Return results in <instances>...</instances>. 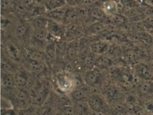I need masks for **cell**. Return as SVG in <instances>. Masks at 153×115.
Listing matches in <instances>:
<instances>
[{
    "instance_id": "1f68e13d",
    "label": "cell",
    "mask_w": 153,
    "mask_h": 115,
    "mask_svg": "<svg viewBox=\"0 0 153 115\" xmlns=\"http://www.w3.org/2000/svg\"><path fill=\"white\" fill-rule=\"evenodd\" d=\"M56 51H57V56H63L66 55L67 56V49L68 48L66 47V44L63 43L59 42L56 43Z\"/></svg>"
},
{
    "instance_id": "f35d334b",
    "label": "cell",
    "mask_w": 153,
    "mask_h": 115,
    "mask_svg": "<svg viewBox=\"0 0 153 115\" xmlns=\"http://www.w3.org/2000/svg\"><path fill=\"white\" fill-rule=\"evenodd\" d=\"M96 0H79V4L85 7H90L95 3Z\"/></svg>"
},
{
    "instance_id": "d4e9b609",
    "label": "cell",
    "mask_w": 153,
    "mask_h": 115,
    "mask_svg": "<svg viewBox=\"0 0 153 115\" xmlns=\"http://www.w3.org/2000/svg\"><path fill=\"white\" fill-rule=\"evenodd\" d=\"M36 0H20L19 7L22 10H30L35 4Z\"/></svg>"
},
{
    "instance_id": "7bdbcfd3",
    "label": "cell",
    "mask_w": 153,
    "mask_h": 115,
    "mask_svg": "<svg viewBox=\"0 0 153 115\" xmlns=\"http://www.w3.org/2000/svg\"><path fill=\"white\" fill-rule=\"evenodd\" d=\"M19 115H33V111L31 109H25L21 111L19 113Z\"/></svg>"
},
{
    "instance_id": "9a60e30c",
    "label": "cell",
    "mask_w": 153,
    "mask_h": 115,
    "mask_svg": "<svg viewBox=\"0 0 153 115\" xmlns=\"http://www.w3.org/2000/svg\"><path fill=\"white\" fill-rule=\"evenodd\" d=\"M15 98L17 102L21 105H26L29 100V95L27 93L21 89L17 90L15 93Z\"/></svg>"
},
{
    "instance_id": "3957f363",
    "label": "cell",
    "mask_w": 153,
    "mask_h": 115,
    "mask_svg": "<svg viewBox=\"0 0 153 115\" xmlns=\"http://www.w3.org/2000/svg\"><path fill=\"white\" fill-rule=\"evenodd\" d=\"M101 80V74L97 69H94L89 70L85 74V83L88 86L90 87L97 85L100 83Z\"/></svg>"
},
{
    "instance_id": "6da1fadb",
    "label": "cell",
    "mask_w": 153,
    "mask_h": 115,
    "mask_svg": "<svg viewBox=\"0 0 153 115\" xmlns=\"http://www.w3.org/2000/svg\"><path fill=\"white\" fill-rule=\"evenodd\" d=\"M135 74L145 81L153 80V71L149 66L144 63H138L134 68Z\"/></svg>"
},
{
    "instance_id": "d6a6232c",
    "label": "cell",
    "mask_w": 153,
    "mask_h": 115,
    "mask_svg": "<svg viewBox=\"0 0 153 115\" xmlns=\"http://www.w3.org/2000/svg\"><path fill=\"white\" fill-rule=\"evenodd\" d=\"M61 77L59 78V83L61 88H62L64 90H69L71 88L70 82L68 79H66L65 77L61 76Z\"/></svg>"
},
{
    "instance_id": "603a6c76",
    "label": "cell",
    "mask_w": 153,
    "mask_h": 115,
    "mask_svg": "<svg viewBox=\"0 0 153 115\" xmlns=\"http://www.w3.org/2000/svg\"><path fill=\"white\" fill-rule=\"evenodd\" d=\"M125 58L126 60L130 62L135 61L140 58V52L135 50H130L125 52Z\"/></svg>"
},
{
    "instance_id": "681fc988",
    "label": "cell",
    "mask_w": 153,
    "mask_h": 115,
    "mask_svg": "<svg viewBox=\"0 0 153 115\" xmlns=\"http://www.w3.org/2000/svg\"></svg>"
},
{
    "instance_id": "74e56055",
    "label": "cell",
    "mask_w": 153,
    "mask_h": 115,
    "mask_svg": "<svg viewBox=\"0 0 153 115\" xmlns=\"http://www.w3.org/2000/svg\"><path fill=\"white\" fill-rule=\"evenodd\" d=\"M51 109L48 106L43 107L39 111L38 115H51Z\"/></svg>"
},
{
    "instance_id": "ee69618b",
    "label": "cell",
    "mask_w": 153,
    "mask_h": 115,
    "mask_svg": "<svg viewBox=\"0 0 153 115\" xmlns=\"http://www.w3.org/2000/svg\"><path fill=\"white\" fill-rule=\"evenodd\" d=\"M145 5L153 7V0H144Z\"/></svg>"
},
{
    "instance_id": "8d00e7d4",
    "label": "cell",
    "mask_w": 153,
    "mask_h": 115,
    "mask_svg": "<svg viewBox=\"0 0 153 115\" xmlns=\"http://www.w3.org/2000/svg\"><path fill=\"white\" fill-rule=\"evenodd\" d=\"M112 17L113 23L117 25H121L124 22V18L120 16L117 15H114L112 16Z\"/></svg>"
},
{
    "instance_id": "ab89813d",
    "label": "cell",
    "mask_w": 153,
    "mask_h": 115,
    "mask_svg": "<svg viewBox=\"0 0 153 115\" xmlns=\"http://www.w3.org/2000/svg\"><path fill=\"white\" fill-rule=\"evenodd\" d=\"M1 115H16V113L14 110L11 109H6L1 108Z\"/></svg>"
},
{
    "instance_id": "5b68a950",
    "label": "cell",
    "mask_w": 153,
    "mask_h": 115,
    "mask_svg": "<svg viewBox=\"0 0 153 115\" xmlns=\"http://www.w3.org/2000/svg\"><path fill=\"white\" fill-rule=\"evenodd\" d=\"M88 104L91 109L96 112H100L103 107V102L100 96L93 94L88 97Z\"/></svg>"
},
{
    "instance_id": "277c9868",
    "label": "cell",
    "mask_w": 153,
    "mask_h": 115,
    "mask_svg": "<svg viewBox=\"0 0 153 115\" xmlns=\"http://www.w3.org/2000/svg\"><path fill=\"white\" fill-rule=\"evenodd\" d=\"M44 54L45 62L48 66H52L55 63L57 58L56 43L52 42L48 44Z\"/></svg>"
},
{
    "instance_id": "7402d4cb",
    "label": "cell",
    "mask_w": 153,
    "mask_h": 115,
    "mask_svg": "<svg viewBox=\"0 0 153 115\" xmlns=\"http://www.w3.org/2000/svg\"><path fill=\"white\" fill-rule=\"evenodd\" d=\"M2 82L4 87L11 89L16 85L14 77L10 74H4L2 77Z\"/></svg>"
},
{
    "instance_id": "2e32d148",
    "label": "cell",
    "mask_w": 153,
    "mask_h": 115,
    "mask_svg": "<svg viewBox=\"0 0 153 115\" xmlns=\"http://www.w3.org/2000/svg\"><path fill=\"white\" fill-rule=\"evenodd\" d=\"M68 10L64 7H63L50 11L49 15L53 20L54 19L56 20L55 21H59V20L64 21Z\"/></svg>"
},
{
    "instance_id": "ba28073f",
    "label": "cell",
    "mask_w": 153,
    "mask_h": 115,
    "mask_svg": "<svg viewBox=\"0 0 153 115\" xmlns=\"http://www.w3.org/2000/svg\"><path fill=\"white\" fill-rule=\"evenodd\" d=\"M43 4L45 9L50 11L63 7L67 4L65 0H46Z\"/></svg>"
},
{
    "instance_id": "8992f818",
    "label": "cell",
    "mask_w": 153,
    "mask_h": 115,
    "mask_svg": "<svg viewBox=\"0 0 153 115\" xmlns=\"http://www.w3.org/2000/svg\"><path fill=\"white\" fill-rule=\"evenodd\" d=\"M110 48L108 43L103 41L95 42L90 46V49L92 52L98 54H105Z\"/></svg>"
},
{
    "instance_id": "d6986e66",
    "label": "cell",
    "mask_w": 153,
    "mask_h": 115,
    "mask_svg": "<svg viewBox=\"0 0 153 115\" xmlns=\"http://www.w3.org/2000/svg\"><path fill=\"white\" fill-rule=\"evenodd\" d=\"M68 32L70 36L75 37L76 38L82 37L85 34L84 28L80 26H73L70 28Z\"/></svg>"
},
{
    "instance_id": "44dd1931",
    "label": "cell",
    "mask_w": 153,
    "mask_h": 115,
    "mask_svg": "<svg viewBox=\"0 0 153 115\" xmlns=\"http://www.w3.org/2000/svg\"><path fill=\"white\" fill-rule=\"evenodd\" d=\"M28 59L32 60L39 62H45L44 53L39 51H32L28 53Z\"/></svg>"
},
{
    "instance_id": "30bf717a",
    "label": "cell",
    "mask_w": 153,
    "mask_h": 115,
    "mask_svg": "<svg viewBox=\"0 0 153 115\" xmlns=\"http://www.w3.org/2000/svg\"><path fill=\"white\" fill-rule=\"evenodd\" d=\"M71 96L73 100L76 101H82L85 99H88L89 92L86 88H79L72 92Z\"/></svg>"
},
{
    "instance_id": "d590c367",
    "label": "cell",
    "mask_w": 153,
    "mask_h": 115,
    "mask_svg": "<svg viewBox=\"0 0 153 115\" xmlns=\"http://www.w3.org/2000/svg\"><path fill=\"white\" fill-rule=\"evenodd\" d=\"M74 62L75 61H71L70 60L69 62H68L64 67L65 71L68 73H71V72H73L76 69V65Z\"/></svg>"
},
{
    "instance_id": "f546056e",
    "label": "cell",
    "mask_w": 153,
    "mask_h": 115,
    "mask_svg": "<svg viewBox=\"0 0 153 115\" xmlns=\"http://www.w3.org/2000/svg\"><path fill=\"white\" fill-rule=\"evenodd\" d=\"M96 59L91 55H88L86 56L84 59L83 62L85 67L89 70L94 69Z\"/></svg>"
},
{
    "instance_id": "c3c4849f",
    "label": "cell",
    "mask_w": 153,
    "mask_h": 115,
    "mask_svg": "<svg viewBox=\"0 0 153 115\" xmlns=\"http://www.w3.org/2000/svg\"><path fill=\"white\" fill-rule=\"evenodd\" d=\"M37 1H40V2H45V1H46V0H37Z\"/></svg>"
},
{
    "instance_id": "cb8c5ba5",
    "label": "cell",
    "mask_w": 153,
    "mask_h": 115,
    "mask_svg": "<svg viewBox=\"0 0 153 115\" xmlns=\"http://www.w3.org/2000/svg\"><path fill=\"white\" fill-rule=\"evenodd\" d=\"M79 50L68 46L67 49V56L70 60L76 61L78 58Z\"/></svg>"
},
{
    "instance_id": "e575fe53",
    "label": "cell",
    "mask_w": 153,
    "mask_h": 115,
    "mask_svg": "<svg viewBox=\"0 0 153 115\" xmlns=\"http://www.w3.org/2000/svg\"><path fill=\"white\" fill-rule=\"evenodd\" d=\"M75 108L70 106H65L62 111L61 115H76Z\"/></svg>"
},
{
    "instance_id": "7c38bea8",
    "label": "cell",
    "mask_w": 153,
    "mask_h": 115,
    "mask_svg": "<svg viewBox=\"0 0 153 115\" xmlns=\"http://www.w3.org/2000/svg\"><path fill=\"white\" fill-rule=\"evenodd\" d=\"M49 94V90L46 87H43L38 91L33 99V102L37 105H42L45 102Z\"/></svg>"
},
{
    "instance_id": "7dc6e473",
    "label": "cell",
    "mask_w": 153,
    "mask_h": 115,
    "mask_svg": "<svg viewBox=\"0 0 153 115\" xmlns=\"http://www.w3.org/2000/svg\"><path fill=\"white\" fill-rule=\"evenodd\" d=\"M114 115H126L125 113L124 112H123V111H118L115 113Z\"/></svg>"
},
{
    "instance_id": "60d3db41",
    "label": "cell",
    "mask_w": 153,
    "mask_h": 115,
    "mask_svg": "<svg viewBox=\"0 0 153 115\" xmlns=\"http://www.w3.org/2000/svg\"><path fill=\"white\" fill-rule=\"evenodd\" d=\"M66 4L71 7H75L79 5V0H65Z\"/></svg>"
},
{
    "instance_id": "bcb514c9",
    "label": "cell",
    "mask_w": 153,
    "mask_h": 115,
    "mask_svg": "<svg viewBox=\"0 0 153 115\" xmlns=\"http://www.w3.org/2000/svg\"><path fill=\"white\" fill-rule=\"evenodd\" d=\"M148 65L149 66V67H150L153 71V59L149 60V64Z\"/></svg>"
},
{
    "instance_id": "4316f807",
    "label": "cell",
    "mask_w": 153,
    "mask_h": 115,
    "mask_svg": "<svg viewBox=\"0 0 153 115\" xmlns=\"http://www.w3.org/2000/svg\"><path fill=\"white\" fill-rule=\"evenodd\" d=\"M117 89L112 86H107L103 90L104 94L109 99H113L117 95Z\"/></svg>"
},
{
    "instance_id": "f1b7e54d",
    "label": "cell",
    "mask_w": 153,
    "mask_h": 115,
    "mask_svg": "<svg viewBox=\"0 0 153 115\" xmlns=\"http://www.w3.org/2000/svg\"><path fill=\"white\" fill-rule=\"evenodd\" d=\"M8 52L10 54L11 58L14 59H18L19 58V49L16 46H15L14 44L10 43L8 45L7 47Z\"/></svg>"
},
{
    "instance_id": "ac0fdd59",
    "label": "cell",
    "mask_w": 153,
    "mask_h": 115,
    "mask_svg": "<svg viewBox=\"0 0 153 115\" xmlns=\"http://www.w3.org/2000/svg\"><path fill=\"white\" fill-rule=\"evenodd\" d=\"M49 33L47 28L34 29L33 37L36 41L44 42L48 39Z\"/></svg>"
},
{
    "instance_id": "b9f144b4",
    "label": "cell",
    "mask_w": 153,
    "mask_h": 115,
    "mask_svg": "<svg viewBox=\"0 0 153 115\" xmlns=\"http://www.w3.org/2000/svg\"><path fill=\"white\" fill-rule=\"evenodd\" d=\"M145 108L149 111H153V101L147 102L145 104Z\"/></svg>"
},
{
    "instance_id": "4dcf8cb0",
    "label": "cell",
    "mask_w": 153,
    "mask_h": 115,
    "mask_svg": "<svg viewBox=\"0 0 153 115\" xmlns=\"http://www.w3.org/2000/svg\"><path fill=\"white\" fill-rule=\"evenodd\" d=\"M26 32V26L23 23H18L16 28V33L17 36L19 38H22L25 35Z\"/></svg>"
},
{
    "instance_id": "52a82bcc",
    "label": "cell",
    "mask_w": 153,
    "mask_h": 115,
    "mask_svg": "<svg viewBox=\"0 0 153 115\" xmlns=\"http://www.w3.org/2000/svg\"><path fill=\"white\" fill-rule=\"evenodd\" d=\"M102 9L105 15L112 16L116 15L117 11V5L113 0H107L103 3Z\"/></svg>"
},
{
    "instance_id": "f6af8a7d",
    "label": "cell",
    "mask_w": 153,
    "mask_h": 115,
    "mask_svg": "<svg viewBox=\"0 0 153 115\" xmlns=\"http://www.w3.org/2000/svg\"><path fill=\"white\" fill-rule=\"evenodd\" d=\"M1 21H3V23H1V27H5L7 26V24L8 22H7V19L5 18V17H3V19L2 18H1Z\"/></svg>"
},
{
    "instance_id": "836d02e7",
    "label": "cell",
    "mask_w": 153,
    "mask_h": 115,
    "mask_svg": "<svg viewBox=\"0 0 153 115\" xmlns=\"http://www.w3.org/2000/svg\"><path fill=\"white\" fill-rule=\"evenodd\" d=\"M74 108L77 115H87V110L83 105L77 104Z\"/></svg>"
},
{
    "instance_id": "e0dca14e",
    "label": "cell",
    "mask_w": 153,
    "mask_h": 115,
    "mask_svg": "<svg viewBox=\"0 0 153 115\" xmlns=\"http://www.w3.org/2000/svg\"><path fill=\"white\" fill-rule=\"evenodd\" d=\"M88 14L90 17L99 21L104 19L106 16L102 9L98 7L91 8L88 11Z\"/></svg>"
},
{
    "instance_id": "83f0119b",
    "label": "cell",
    "mask_w": 153,
    "mask_h": 115,
    "mask_svg": "<svg viewBox=\"0 0 153 115\" xmlns=\"http://www.w3.org/2000/svg\"><path fill=\"white\" fill-rule=\"evenodd\" d=\"M121 54V51L118 47H110L108 51L106 52L105 56L111 60L117 58Z\"/></svg>"
},
{
    "instance_id": "4fadbf2b",
    "label": "cell",
    "mask_w": 153,
    "mask_h": 115,
    "mask_svg": "<svg viewBox=\"0 0 153 115\" xmlns=\"http://www.w3.org/2000/svg\"><path fill=\"white\" fill-rule=\"evenodd\" d=\"M112 65L111 60L105 56H102L96 59L95 66L100 69H107Z\"/></svg>"
},
{
    "instance_id": "5bb4252c",
    "label": "cell",
    "mask_w": 153,
    "mask_h": 115,
    "mask_svg": "<svg viewBox=\"0 0 153 115\" xmlns=\"http://www.w3.org/2000/svg\"><path fill=\"white\" fill-rule=\"evenodd\" d=\"M15 84L18 87H24L26 85L28 80L27 74L24 71H19L14 77Z\"/></svg>"
},
{
    "instance_id": "9c48e42d",
    "label": "cell",
    "mask_w": 153,
    "mask_h": 115,
    "mask_svg": "<svg viewBox=\"0 0 153 115\" xmlns=\"http://www.w3.org/2000/svg\"><path fill=\"white\" fill-rule=\"evenodd\" d=\"M138 91L140 94L148 96L153 94V82L152 81H145L138 86Z\"/></svg>"
},
{
    "instance_id": "7a4b0ae2",
    "label": "cell",
    "mask_w": 153,
    "mask_h": 115,
    "mask_svg": "<svg viewBox=\"0 0 153 115\" xmlns=\"http://www.w3.org/2000/svg\"><path fill=\"white\" fill-rule=\"evenodd\" d=\"M47 29L50 34L57 38H62L65 36L67 32V30L63 25L54 20H49Z\"/></svg>"
},
{
    "instance_id": "484cf974",
    "label": "cell",
    "mask_w": 153,
    "mask_h": 115,
    "mask_svg": "<svg viewBox=\"0 0 153 115\" xmlns=\"http://www.w3.org/2000/svg\"><path fill=\"white\" fill-rule=\"evenodd\" d=\"M106 29V26L103 23L97 22L92 24L90 27L91 32L94 33H99L104 32Z\"/></svg>"
},
{
    "instance_id": "8fae6325",
    "label": "cell",
    "mask_w": 153,
    "mask_h": 115,
    "mask_svg": "<svg viewBox=\"0 0 153 115\" xmlns=\"http://www.w3.org/2000/svg\"><path fill=\"white\" fill-rule=\"evenodd\" d=\"M27 63L29 68L34 73L40 74L43 73L45 69L44 62H39L28 59Z\"/></svg>"
},
{
    "instance_id": "ffe728a7",
    "label": "cell",
    "mask_w": 153,
    "mask_h": 115,
    "mask_svg": "<svg viewBox=\"0 0 153 115\" xmlns=\"http://www.w3.org/2000/svg\"><path fill=\"white\" fill-rule=\"evenodd\" d=\"M49 20L45 18L36 17L33 22V26L34 29L47 28Z\"/></svg>"
}]
</instances>
